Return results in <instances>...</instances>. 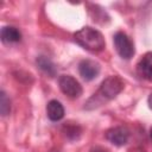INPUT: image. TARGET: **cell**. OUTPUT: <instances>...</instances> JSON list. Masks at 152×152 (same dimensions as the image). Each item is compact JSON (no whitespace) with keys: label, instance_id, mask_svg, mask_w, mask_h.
<instances>
[{"label":"cell","instance_id":"14","mask_svg":"<svg viewBox=\"0 0 152 152\" xmlns=\"http://www.w3.org/2000/svg\"><path fill=\"white\" fill-rule=\"evenodd\" d=\"M147 102H148V107L152 109V93L150 94V96H148V99H147Z\"/></svg>","mask_w":152,"mask_h":152},{"label":"cell","instance_id":"2","mask_svg":"<svg viewBox=\"0 0 152 152\" xmlns=\"http://www.w3.org/2000/svg\"><path fill=\"white\" fill-rule=\"evenodd\" d=\"M124 87H125V83L119 76H116V75L108 76L101 83L96 95H100L104 100H112L118 94H120L122 91Z\"/></svg>","mask_w":152,"mask_h":152},{"label":"cell","instance_id":"8","mask_svg":"<svg viewBox=\"0 0 152 152\" xmlns=\"http://www.w3.org/2000/svg\"><path fill=\"white\" fill-rule=\"evenodd\" d=\"M46 114L51 121H59L64 116V107L57 100H51L46 106Z\"/></svg>","mask_w":152,"mask_h":152},{"label":"cell","instance_id":"10","mask_svg":"<svg viewBox=\"0 0 152 152\" xmlns=\"http://www.w3.org/2000/svg\"><path fill=\"white\" fill-rule=\"evenodd\" d=\"M37 65L39 66V69L43 72H45L50 77H53L56 75V66L50 58H48L45 56H39L37 58Z\"/></svg>","mask_w":152,"mask_h":152},{"label":"cell","instance_id":"1","mask_svg":"<svg viewBox=\"0 0 152 152\" xmlns=\"http://www.w3.org/2000/svg\"><path fill=\"white\" fill-rule=\"evenodd\" d=\"M74 39L82 48H84L86 50L93 51V52L101 51L106 45L102 33L90 26H84L77 32H75Z\"/></svg>","mask_w":152,"mask_h":152},{"label":"cell","instance_id":"13","mask_svg":"<svg viewBox=\"0 0 152 152\" xmlns=\"http://www.w3.org/2000/svg\"><path fill=\"white\" fill-rule=\"evenodd\" d=\"M90 152H109V151L102 146H94V147H91Z\"/></svg>","mask_w":152,"mask_h":152},{"label":"cell","instance_id":"4","mask_svg":"<svg viewBox=\"0 0 152 152\" xmlns=\"http://www.w3.org/2000/svg\"><path fill=\"white\" fill-rule=\"evenodd\" d=\"M58 84L61 90L69 97L71 99H76L78 96H81L82 94V87L78 83V81L70 76V75H62L58 80Z\"/></svg>","mask_w":152,"mask_h":152},{"label":"cell","instance_id":"11","mask_svg":"<svg viewBox=\"0 0 152 152\" xmlns=\"http://www.w3.org/2000/svg\"><path fill=\"white\" fill-rule=\"evenodd\" d=\"M63 132L65 134V137L70 140H76L80 138L81 135V127L78 125H72V124H65L63 126Z\"/></svg>","mask_w":152,"mask_h":152},{"label":"cell","instance_id":"7","mask_svg":"<svg viewBox=\"0 0 152 152\" xmlns=\"http://www.w3.org/2000/svg\"><path fill=\"white\" fill-rule=\"evenodd\" d=\"M137 70L142 78L152 82V52H147L140 58Z\"/></svg>","mask_w":152,"mask_h":152},{"label":"cell","instance_id":"12","mask_svg":"<svg viewBox=\"0 0 152 152\" xmlns=\"http://www.w3.org/2000/svg\"><path fill=\"white\" fill-rule=\"evenodd\" d=\"M0 110H1V115L2 116H6L11 110L10 100L6 96L5 91H1V94H0Z\"/></svg>","mask_w":152,"mask_h":152},{"label":"cell","instance_id":"15","mask_svg":"<svg viewBox=\"0 0 152 152\" xmlns=\"http://www.w3.org/2000/svg\"><path fill=\"white\" fill-rule=\"evenodd\" d=\"M150 137H151V139H152V127H151V129H150Z\"/></svg>","mask_w":152,"mask_h":152},{"label":"cell","instance_id":"9","mask_svg":"<svg viewBox=\"0 0 152 152\" xmlns=\"http://www.w3.org/2000/svg\"><path fill=\"white\" fill-rule=\"evenodd\" d=\"M0 37L4 43H17V42H20L21 33L14 26H4L1 28Z\"/></svg>","mask_w":152,"mask_h":152},{"label":"cell","instance_id":"3","mask_svg":"<svg viewBox=\"0 0 152 152\" xmlns=\"http://www.w3.org/2000/svg\"><path fill=\"white\" fill-rule=\"evenodd\" d=\"M114 46L118 51V53L120 55V57H122L124 59H129L133 57L135 50H134V45L133 42L131 40V38L125 33V32H116L114 34Z\"/></svg>","mask_w":152,"mask_h":152},{"label":"cell","instance_id":"5","mask_svg":"<svg viewBox=\"0 0 152 152\" xmlns=\"http://www.w3.org/2000/svg\"><path fill=\"white\" fill-rule=\"evenodd\" d=\"M106 138L115 146H124L129 139V131L125 126L112 127L106 132Z\"/></svg>","mask_w":152,"mask_h":152},{"label":"cell","instance_id":"6","mask_svg":"<svg viewBox=\"0 0 152 152\" xmlns=\"http://www.w3.org/2000/svg\"><path fill=\"white\" fill-rule=\"evenodd\" d=\"M100 64L95 61L91 59H83L78 64V71L80 75L86 80V81H91L97 77L100 74Z\"/></svg>","mask_w":152,"mask_h":152}]
</instances>
